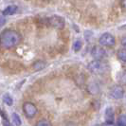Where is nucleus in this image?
<instances>
[{
    "mask_svg": "<svg viewBox=\"0 0 126 126\" xmlns=\"http://www.w3.org/2000/svg\"><path fill=\"white\" fill-rule=\"evenodd\" d=\"M46 62L44 61H36L35 63L32 64V67H33V69L36 70V71H40V70L44 69L45 67H46Z\"/></svg>",
    "mask_w": 126,
    "mask_h": 126,
    "instance_id": "nucleus-10",
    "label": "nucleus"
},
{
    "mask_svg": "<svg viewBox=\"0 0 126 126\" xmlns=\"http://www.w3.org/2000/svg\"><path fill=\"white\" fill-rule=\"evenodd\" d=\"M118 58L120 61L126 63V49H120L118 51Z\"/></svg>",
    "mask_w": 126,
    "mask_h": 126,
    "instance_id": "nucleus-11",
    "label": "nucleus"
},
{
    "mask_svg": "<svg viewBox=\"0 0 126 126\" xmlns=\"http://www.w3.org/2000/svg\"><path fill=\"white\" fill-rule=\"evenodd\" d=\"M99 43L102 47H112L116 44V39L111 33L105 32L101 35L99 39Z\"/></svg>",
    "mask_w": 126,
    "mask_h": 126,
    "instance_id": "nucleus-4",
    "label": "nucleus"
},
{
    "mask_svg": "<svg viewBox=\"0 0 126 126\" xmlns=\"http://www.w3.org/2000/svg\"><path fill=\"white\" fill-rule=\"evenodd\" d=\"M36 126H52V125H51V123L48 120H40V121H38Z\"/></svg>",
    "mask_w": 126,
    "mask_h": 126,
    "instance_id": "nucleus-17",
    "label": "nucleus"
},
{
    "mask_svg": "<svg viewBox=\"0 0 126 126\" xmlns=\"http://www.w3.org/2000/svg\"><path fill=\"white\" fill-rule=\"evenodd\" d=\"M110 95H111V97L114 98V99L120 100V99H122L123 96H124V90H123V88L121 86L117 85V86H114L113 88L111 89Z\"/></svg>",
    "mask_w": 126,
    "mask_h": 126,
    "instance_id": "nucleus-7",
    "label": "nucleus"
},
{
    "mask_svg": "<svg viewBox=\"0 0 126 126\" xmlns=\"http://www.w3.org/2000/svg\"><path fill=\"white\" fill-rule=\"evenodd\" d=\"M23 110L28 118H33L37 114V107L32 102H29V101L23 104Z\"/></svg>",
    "mask_w": 126,
    "mask_h": 126,
    "instance_id": "nucleus-5",
    "label": "nucleus"
},
{
    "mask_svg": "<svg viewBox=\"0 0 126 126\" xmlns=\"http://www.w3.org/2000/svg\"><path fill=\"white\" fill-rule=\"evenodd\" d=\"M17 6H15V5H11V6H8L2 12V14L4 15V16H8V15H13L14 13L17 12Z\"/></svg>",
    "mask_w": 126,
    "mask_h": 126,
    "instance_id": "nucleus-8",
    "label": "nucleus"
},
{
    "mask_svg": "<svg viewBox=\"0 0 126 126\" xmlns=\"http://www.w3.org/2000/svg\"><path fill=\"white\" fill-rule=\"evenodd\" d=\"M3 101L4 102L6 103L7 105H13V98L10 96V94H5L4 95V97H3Z\"/></svg>",
    "mask_w": 126,
    "mask_h": 126,
    "instance_id": "nucleus-13",
    "label": "nucleus"
},
{
    "mask_svg": "<svg viewBox=\"0 0 126 126\" xmlns=\"http://www.w3.org/2000/svg\"><path fill=\"white\" fill-rule=\"evenodd\" d=\"M118 126H126V115H121L119 117Z\"/></svg>",
    "mask_w": 126,
    "mask_h": 126,
    "instance_id": "nucleus-15",
    "label": "nucleus"
},
{
    "mask_svg": "<svg viewBox=\"0 0 126 126\" xmlns=\"http://www.w3.org/2000/svg\"><path fill=\"white\" fill-rule=\"evenodd\" d=\"M119 82H120L121 84L126 85V71H122V72L120 73V78H119Z\"/></svg>",
    "mask_w": 126,
    "mask_h": 126,
    "instance_id": "nucleus-16",
    "label": "nucleus"
},
{
    "mask_svg": "<svg viewBox=\"0 0 126 126\" xmlns=\"http://www.w3.org/2000/svg\"><path fill=\"white\" fill-rule=\"evenodd\" d=\"M87 68L93 74H102V73L106 72V70L109 67H108V65L105 63L99 61V60H94V61H91L88 63Z\"/></svg>",
    "mask_w": 126,
    "mask_h": 126,
    "instance_id": "nucleus-2",
    "label": "nucleus"
},
{
    "mask_svg": "<svg viewBox=\"0 0 126 126\" xmlns=\"http://www.w3.org/2000/svg\"><path fill=\"white\" fill-rule=\"evenodd\" d=\"M120 4L123 9H126V0H120Z\"/></svg>",
    "mask_w": 126,
    "mask_h": 126,
    "instance_id": "nucleus-19",
    "label": "nucleus"
},
{
    "mask_svg": "<svg viewBox=\"0 0 126 126\" xmlns=\"http://www.w3.org/2000/svg\"><path fill=\"white\" fill-rule=\"evenodd\" d=\"M121 45L124 47V49H126V36L121 38Z\"/></svg>",
    "mask_w": 126,
    "mask_h": 126,
    "instance_id": "nucleus-18",
    "label": "nucleus"
},
{
    "mask_svg": "<svg viewBox=\"0 0 126 126\" xmlns=\"http://www.w3.org/2000/svg\"><path fill=\"white\" fill-rule=\"evenodd\" d=\"M12 117H13V123H14V125H16V126L21 125L22 121H21V119H20V117H19L17 114L13 113V115H12Z\"/></svg>",
    "mask_w": 126,
    "mask_h": 126,
    "instance_id": "nucleus-12",
    "label": "nucleus"
},
{
    "mask_svg": "<svg viewBox=\"0 0 126 126\" xmlns=\"http://www.w3.org/2000/svg\"><path fill=\"white\" fill-rule=\"evenodd\" d=\"M91 56L93 57L95 60L101 61L103 58L106 57V51H105L104 48H102L101 47L95 46V47H93V48L91 50Z\"/></svg>",
    "mask_w": 126,
    "mask_h": 126,
    "instance_id": "nucleus-6",
    "label": "nucleus"
},
{
    "mask_svg": "<svg viewBox=\"0 0 126 126\" xmlns=\"http://www.w3.org/2000/svg\"><path fill=\"white\" fill-rule=\"evenodd\" d=\"M82 41L78 39V40H76L75 42H74V44H73V49H74L75 52H78V51L82 48Z\"/></svg>",
    "mask_w": 126,
    "mask_h": 126,
    "instance_id": "nucleus-14",
    "label": "nucleus"
},
{
    "mask_svg": "<svg viewBox=\"0 0 126 126\" xmlns=\"http://www.w3.org/2000/svg\"><path fill=\"white\" fill-rule=\"evenodd\" d=\"M114 111L113 108L108 107L105 110V120L108 123H114Z\"/></svg>",
    "mask_w": 126,
    "mask_h": 126,
    "instance_id": "nucleus-9",
    "label": "nucleus"
},
{
    "mask_svg": "<svg viewBox=\"0 0 126 126\" xmlns=\"http://www.w3.org/2000/svg\"><path fill=\"white\" fill-rule=\"evenodd\" d=\"M47 23H48V25H50L56 30H63L65 25V21H64L63 17L58 16V15H53L51 17H48Z\"/></svg>",
    "mask_w": 126,
    "mask_h": 126,
    "instance_id": "nucleus-3",
    "label": "nucleus"
},
{
    "mask_svg": "<svg viewBox=\"0 0 126 126\" xmlns=\"http://www.w3.org/2000/svg\"><path fill=\"white\" fill-rule=\"evenodd\" d=\"M5 24V17H4V15L2 14L1 15V26H4Z\"/></svg>",
    "mask_w": 126,
    "mask_h": 126,
    "instance_id": "nucleus-20",
    "label": "nucleus"
},
{
    "mask_svg": "<svg viewBox=\"0 0 126 126\" xmlns=\"http://www.w3.org/2000/svg\"><path fill=\"white\" fill-rule=\"evenodd\" d=\"M103 126H115V124L114 123H108V122H106Z\"/></svg>",
    "mask_w": 126,
    "mask_h": 126,
    "instance_id": "nucleus-21",
    "label": "nucleus"
},
{
    "mask_svg": "<svg viewBox=\"0 0 126 126\" xmlns=\"http://www.w3.org/2000/svg\"><path fill=\"white\" fill-rule=\"evenodd\" d=\"M21 40V34L13 30H6L1 33V46L3 48H13L20 44Z\"/></svg>",
    "mask_w": 126,
    "mask_h": 126,
    "instance_id": "nucleus-1",
    "label": "nucleus"
}]
</instances>
